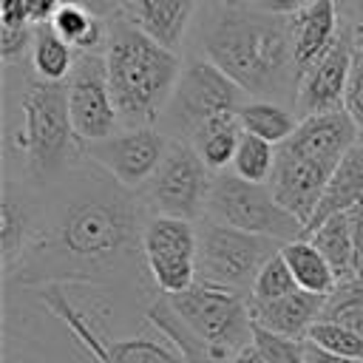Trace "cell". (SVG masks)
Wrapping results in <instances>:
<instances>
[{"label": "cell", "instance_id": "1", "mask_svg": "<svg viewBox=\"0 0 363 363\" xmlns=\"http://www.w3.org/2000/svg\"><path fill=\"white\" fill-rule=\"evenodd\" d=\"M37 190V230L17 264L3 272V286H94L159 298L142 252L147 210L139 193L122 187L91 159Z\"/></svg>", "mask_w": 363, "mask_h": 363}, {"label": "cell", "instance_id": "2", "mask_svg": "<svg viewBox=\"0 0 363 363\" xmlns=\"http://www.w3.org/2000/svg\"><path fill=\"white\" fill-rule=\"evenodd\" d=\"M184 54L210 60L247 96L272 99L295 111L301 71L289 17L255 9L233 11L218 0H204Z\"/></svg>", "mask_w": 363, "mask_h": 363}, {"label": "cell", "instance_id": "3", "mask_svg": "<svg viewBox=\"0 0 363 363\" xmlns=\"http://www.w3.org/2000/svg\"><path fill=\"white\" fill-rule=\"evenodd\" d=\"M82 159L65 88L40 79L28 62L3 68V176L45 187Z\"/></svg>", "mask_w": 363, "mask_h": 363}, {"label": "cell", "instance_id": "4", "mask_svg": "<svg viewBox=\"0 0 363 363\" xmlns=\"http://www.w3.org/2000/svg\"><path fill=\"white\" fill-rule=\"evenodd\" d=\"M182 65L184 57L179 51L164 48L122 14L108 20L105 68L122 128L159 125Z\"/></svg>", "mask_w": 363, "mask_h": 363}, {"label": "cell", "instance_id": "5", "mask_svg": "<svg viewBox=\"0 0 363 363\" xmlns=\"http://www.w3.org/2000/svg\"><path fill=\"white\" fill-rule=\"evenodd\" d=\"M3 363H99L31 289L3 286Z\"/></svg>", "mask_w": 363, "mask_h": 363}, {"label": "cell", "instance_id": "6", "mask_svg": "<svg viewBox=\"0 0 363 363\" xmlns=\"http://www.w3.org/2000/svg\"><path fill=\"white\" fill-rule=\"evenodd\" d=\"M244 102L247 94L221 68L199 54H184L176 91L156 128L167 139L193 145L213 125L238 119V108Z\"/></svg>", "mask_w": 363, "mask_h": 363}, {"label": "cell", "instance_id": "7", "mask_svg": "<svg viewBox=\"0 0 363 363\" xmlns=\"http://www.w3.org/2000/svg\"><path fill=\"white\" fill-rule=\"evenodd\" d=\"M167 301L176 309V315L187 323V329L204 346L213 349L218 363H230L255 337V323L247 295L196 281L187 292L167 295Z\"/></svg>", "mask_w": 363, "mask_h": 363}, {"label": "cell", "instance_id": "8", "mask_svg": "<svg viewBox=\"0 0 363 363\" xmlns=\"http://www.w3.org/2000/svg\"><path fill=\"white\" fill-rule=\"evenodd\" d=\"M196 227H199V252H196L199 281L247 298L264 264L272 255H278L284 247L275 238L241 233L210 218L196 221Z\"/></svg>", "mask_w": 363, "mask_h": 363}, {"label": "cell", "instance_id": "9", "mask_svg": "<svg viewBox=\"0 0 363 363\" xmlns=\"http://www.w3.org/2000/svg\"><path fill=\"white\" fill-rule=\"evenodd\" d=\"M204 218L227 224L241 233L275 238L281 244L298 241L306 233V227L275 201V196L269 193L267 184L244 182L233 170L216 173Z\"/></svg>", "mask_w": 363, "mask_h": 363}, {"label": "cell", "instance_id": "10", "mask_svg": "<svg viewBox=\"0 0 363 363\" xmlns=\"http://www.w3.org/2000/svg\"><path fill=\"white\" fill-rule=\"evenodd\" d=\"M216 173L201 162L199 150L187 142L167 139L164 156L150 176V182L139 190V199L147 216H167L184 221H201L210 199Z\"/></svg>", "mask_w": 363, "mask_h": 363}, {"label": "cell", "instance_id": "11", "mask_svg": "<svg viewBox=\"0 0 363 363\" xmlns=\"http://www.w3.org/2000/svg\"><path fill=\"white\" fill-rule=\"evenodd\" d=\"M68 116L77 139L85 145L102 142L122 128L105 68V51H77L74 68L62 82Z\"/></svg>", "mask_w": 363, "mask_h": 363}, {"label": "cell", "instance_id": "12", "mask_svg": "<svg viewBox=\"0 0 363 363\" xmlns=\"http://www.w3.org/2000/svg\"><path fill=\"white\" fill-rule=\"evenodd\" d=\"M142 252L159 295H182L187 292L196 275V252H199V227L196 221L147 216L142 230Z\"/></svg>", "mask_w": 363, "mask_h": 363}, {"label": "cell", "instance_id": "13", "mask_svg": "<svg viewBox=\"0 0 363 363\" xmlns=\"http://www.w3.org/2000/svg\"><path fill=\"white\" fill-rule=\"evenodd\" d=\"M164 147H167V136L156 125L119 128L108 139L85 145V159L99 164L122 187L139 193L156 173V167L164 156Z\"/></svg>", "mask_w": 363, "mask_h": 363}, {"label": "cell", "instance_id": "14", "mask_svg": "<svg viewBox=\"0 0 363 363\" xmlns=\"http://www.w3.org/2000/svg\"><path fill=\"white\" fill-rule=\"evenodd\" d=\"M332 173H335V164L309 159V156L295 153L292 147L281 145L275 170H272V179L267 182V187L289 216H295L303 227H309L323 201Z\"/></svg>", "mask_w": 363, "mask_h": 363}, {"label": "cell", "instance_id": "15", "mask_svg": "<svg viewBox=\"0 0 363 363\" xmlns=\"http://www.w3.org/2000/svg\"><path fill=\"white\" fill-rule=\"evenodd\" d=\"M352 60H354V40L340 26V34L329 45V51L323 57H318L306 71H301L298 96H295L298 119L315 116V113L343 111V96H346Z\"/></svg>", "mask_w": 363, "mask_h": 363}, {"label": "cell", "instance_id": "16", "mask_svg": "<svg viewBox=\"0 0 363 363\" xmlns=\"http://www.w3.org/2000/svg\"><path fill=\"white\" fill-rule=\"evenodd\" d=\"M204 0H125L122 17L170 51H184Z\"/></svg>", "mask_w": 363, "mask_h": 363}, {"label": "cell", "instance_id": "17", "mask_svg": "<svg viewBox=\"0 0 363 363\" xmlns=\"http://www.w3.org/2000/svg\"><path fill=\"white\" fill-rule=\"evenodd\" d=\"M40 216V190L3 176L0 190V267L9 272L28 247Z\"/></svg>", "mask_w": 363, "mask_h": 363}, {"label": "cell", "instance_id": "18", "mask_svg": "<svg viewBox=\"0 0 363 363\" xmlns=\"http://www.w3.org/2000/svg\"><path fill=\"white\" fill-rule=\"evenodd\" d=\"M357 142H360V128L352 122V116L346 111H332V113L303 116L298 122V130L284 145L292 147L295 153L337 167L346 150Z\"/></svg>", "mask_w": 363, "mask_h": 363}, {"label": "cell", "instance_id": "19", "mask_svg": "<svg viewBox=\"0 0 363 363\" xmlns=\"http://www.w3.org/2000/svg\"><path fill=\"white\" fill-rule=\"evenodd\" d=\"M323 301L326 298H320V295L298 289V292L269 301V303L250 301V312H252V323L258 329L281 335V337H292V340H306L309 329L320 320Z\"/></svg>", "mask_w": 363, "mask_h": 363}, {"label": "cell", "instance_id": "20", "mask_svg": "<svg viewBox=\"0 0 363 363\" xmlns=\"http://www.w3.org/2000/svg\"><path fill=\"white\" fill-rule=\"evenodd\" d=\"M292 26V45H295V62L298 71H306L318 57L329 51V45L340 34V9L337 0H315L295 17H289Z\"/></svg>", "mask_w": 363, "mask_h": 363}, {"label": "cell", "instance_id": "21", "mask_svg": "<svg viewBox=\"0 0 363 363\" xmlns=\"http://www.w3.org/2000/svg\"><path fill=\"white\" fill-rule=\"evenodd\" d=\"M363 204V142L352 145L346 150V156L340 159V164L335 167L332 179H329V187L323 193V201L312 218V224L306 227V233L312 227H318L320 221H326L329 216H337V213H349L352 207ZM303 233V235H306Z\"/></svg>", "mask_w": 363, "mask_h": 363}, {"label": "cell", "instance_id": "22", "mask_svg": "<svg viewBox=\"0 0 363 363\" xmlns=\"http://www.w3.org/2000/svg\"><path fill=\"white\" fill-rule=\"evenodd\" d=\"M238 122L244 133H252L275 147H281L295 130H298V113L281 102L272 99H252L247 96V102L238 108Z\"/></svg>", "mask_w": 363, "mask_h": 363}, {"label": "cell", "instance_id": "23", "mask_svg": "<svg viewBox=\"0 0 363 363\" xmlns=\"http://www.w3.org/2000/svg\"><path fill=\"white\" fill-rule=\"evenodd\" d=\"M303 238H309L318 247V252L329 261V267L337 275V281L360 278L357 267H354V244H352V230H349V216L346 213L329 216L326 221L312 227Z\"/></svg>", "mask_w": 363, "mask_h": 363}, {"label": "cell", "instance_id": "24", "mask_svg": "<svg viewBox=\"0 0 363 363\" xmlns=\"http://www.w3.org/2000/svg\"><path fill=\"white\" fill-rule=\"evenodd\" d=\"M281 255H284V261L289 264L298 289H303V292H312V295L326 298V295H332L335 286L340 284L337 275L332 272L329 261L318 252V247H315L309 238H298V241L284 244V247H281Z\"/></svg>", "mask_w": 363, "mask_h": 363}, {"label": "cell", "instance_id": "25", "mask_svg": "<svg viewBox=\"0 0 363 363\" xmlns=\"http://www.w3.org/2000/svg\"><path fill=\"white\" fill-rule=\"evenodd\" d=\"M51 28L74 48V51H105L108 43V20L91 14L82 3L68 0L51 20Z\"/></svg>", "mask_w": 363, "mask_h": 363}, {"label": "cell", "instance_id": "26", "mask_svg": "<svg viewBox=\"0 0 363 363\" xmlns=\"http://www.w3.org/2000/svg\"><path fill=\"white\" fill-rule=\"evenodd\" d=\"M74 60H77V51L51 28V23L34 26V45L28 54V65L40 79L62 85L74 68Z\"/></svg>", "mask_w": 363, "mask_h": 363}, {"label": "cell", "instance_id": "27", "mask_svg": "<svg viewBox=\"0 0 363 363\" xmlns=\"http://www.w3.org/2000/svg\"><path fill=\"white\" fill-rule=\"evenodd\" d=\"M275 159H278V147L252 136V133H241V142H238V150H235V159H233V173L241 176L244 182H252V184H267L272 179V170H275Z\"/></svg>", "mask_w": 363, "mask_h": 363}, {"label": "cell", "instance_id": "28", "mask_svg": "<svg viewBox=\"0 0 363 363\" xmlns=\"http://www.w3.org/2000/svg\"><path fill=\"white\" fill-rule=\"evenodd\" d=\"M320 320L340 323L357 335H363V278L340 281L332 295L323 301Z\"/></svg>", "mask_w": 363, "mask_h": 363}, {"label": "cell", "instance_id": "29", "mask_svg": "<svg viewBox=\"0 0 363 363\" xmlns=\"http://www.w3.org/2000/svg\"><path fill=\"white\" fill-rule=\"evenodd\" d=\"M309 346L320 349V352H329L335 357H346V360H360L363 363V335L340 326V323H329V320H318L306 340Z\"/></svg>", "mask_w": 363, "mask_h": 363}, {"label": "cell", "instance_id": "30", "mask_svg": "<svg viewBox=\"0 0 363 363\" xmlns=\"http://www.w3.org/2000/svg\"><path fill=\"white\" fill-rule=\"evenodd\" d=\"M298 292V284L292 278V269L289 264L284 261V255H272L264 269L258 272L255 284H252V292H250V301L252 303H269V301H278V298H286Z\"/></svg>", "mask_w": 363, "mask_h": 363}, {"label": "cell", "instance_id": "31", "mask_svg": "<svg viewBox=\"0 0 363 363\" xmlns=\"http://www.w3.org/2000/svg\"><path fill=\"white\" fill-rule=\"evenodd\" d=\"M261 363H306V343L303 340H292V337H281L272 332H264L255 326V337H252Z\"/></svg>", "mask_w": 363, "mask_h": 363}, {"label": "cell", "instance_id": "32", "mask_svg": "<svg viewBox=\"0 0 363 363\" xmlns=\"http://www.w3.org/2000/svg\"><path fill=\"white\" fill-rule=\"evenodd\" d=\"M343 111L352 116V122L363 133V45H354V60L346 82V96H343Z\"/></svg>", "mask_w": 363, "mask_h": 363}, {"label": "cell", "instance_id": "33", "mask_svg": "<svg viewBox=\"0 0 363 363\" xmlns=\"http://www.w3.org/2000/svg\"><path fill=\"white\" fill-rule=\"evenodd\" d=\"M340 26L352 34L354 45H363V0H337Z\"/></svg>", "mask_w": 363, "mask_h": 363}, {"label": "cell", "instance_id": "34", "mask_svg": "<svg viewBox=\"0 0 363 363\" xmlns=\"http://www.w3.org/2000/svg\"><path fill=\"white\" fill-rule=\"evenodd\" d=\"M312 3L315 0H255L252 9L264 11V14H275V17H295L298 11H303Z\"/></svg>", "mask_w": 363, "mask_h": 363}, {"label": "cell", "instance_id": "35", "mask_svg": "<svg viewBox=\"0 0 363 363\" xmlns=\"http://www.w3.org/2000/svg\"><path fill=\"white\" fill-rule=\"evenodd\" d=\"M34 26L26 14L23 0H0V28H26Z\"/></svg>", "mask_w": 363, "mask_h": 363}, {"label": "cell", "instance_id": "36", "mask_svg": "<svg viewBox=\"0 0 363 363\" xmlns=\"http://www.w3.org/2000/svg\"><path fill=\"white\" fill-rule=\"evenodd\" d=\"M62 3H65V0H23L26 14H28V20H31L34 26H45V23H51Z\"/></svg>", "mask_w": 363, "mask_h": 363}, {"label": "cell", "instance_id": "37", "mask_svg": "<svg viewBox=\"0 0 363 363\" xmlns=\"http://www.w3.org/2000/svg\"><path fill=\"white\" fill-rule=\"evenodd\" d=\"M346 216H349V230L354 244V267H357V275L363 278V204L352 207Z\"/></svg>", "mask_w": 363, "mask_h": 363}, {"label": "cell", "instance_id": "38", "mask_svg": "<svg viewBox=\"0 0 363 363\" xmlns=\"http://www.w3.org/2000/svg\"><path fill=\"white\" fill-rule=\"evenodd\" d=\"M77 3H82L91 14H96L102 20H111V17H116L122 11V3L125 0H77Z\"/></svg>", "mask_w": 363, "mask_h": 363}, {"label": "cell", "instance_id": "39", "mask_svg": "<svg viewBox=\"0 0 363 363\" xmlns=\"http://www.w3.org/2000/svg\"><path fill=\"white\" fill-rule=\"evenodd\" d=\"M306 363H360V360H346V357H335L329 352H320L315 346L306 343Z\"/></svg>", "mask_w": 363, "mask_h": 363}, {"label": "cell", "instance_id": "40", "mask_svg": "<svg viewBox=\"0 0 363 363\" xmlns=\"http://www.w3.org/2000/svg\"><path fill=\"white\" fill-rule=\"evenodd\" d=\"M230 363H261V354H258V349H255V343H250L244 352H238Z\"/></svg>", "mask_w": 363, "mask_h": 363}, {"label": "cell", "instance_id": "41", "mask_svg": "<svg viewBox=\"0 0 363 363\" xmlns=\"http://www.w3.org/2000/svg\"><path fill=\"white\" fill-rule=\"evenodd\" d=\"M224 9H233V11H241V9H252L255 0H218Z\"/></svg>", "mask_w": 363, "mask_h": 363}, {"label": "cell", "instance_id": "42", "mask_svg": "<svg viewBox=\"0 0 363 363\" xmlns=\"http://www.w3.org/2000/svg\"><path fill=\"white\" fill-rule=\"evenodd\" d=\"M360 142H363V133H360Z\"/></svg>", "mask_w": 363, "mask_h": 363}, {"label": "cell", "instance_id": "43", "mask_svg": "<svg viewBox=\"0 0 363 363\" xmlns=\"http://www.w3.org/2000/svg\"><path fill=\"white\" fill-rule=\"evenodd\" d=\"M65 3H68V0H65Z\"/></svg>", "mask_w": 363, "mask_h": 363}]
</instances>
